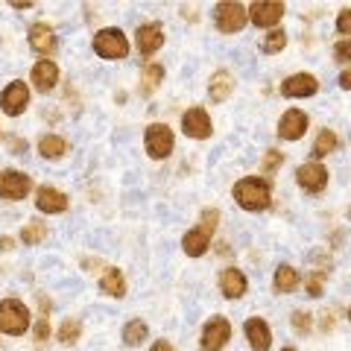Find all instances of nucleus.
Listing matches in <instances>:
<instances>
[{
	"label": "nucleus",
	"mask_w": 351,
	"mask_h": 351,
	"mask_svg": "<svg viewBox=\"0 0 351 351\" xmlns=\"http://www.w3.org/2000/svg\"><path fill=\"white\" fill-rule=\"evenodd\" d=\"M269 196H272L269 182L258 179V176H249V179H240L234 184V199L246 211H263L269 205Z\"/></svg>",
	"instance_id": "nucleus-1"
},
{
	"label": "nucleus",
	"mask_w": 351,
	"mask_h": 351,
	"mask_svg": "<svg viewBox=\"0 0 351 351\" xmlns=\"http://www.w3.org/2000/svg\"><path fill=\"white\" fill-rule=\"evenodd\" d=\"M217 219H219V214L214 211V208H208V211L202 214V219H199V226L191 228V232L184 234L182 246H184V252H188L191 258H199L202 252L211 246V234H214V228H217Z\"/></svg>",
	"instance_id": "nucleus-2"
},
{
	"label": "nucleus",
	"mask_w": 351,
	"mask_h": 351,
	"mask_svg": "<svg viewBox=\"0 0 351 351\" xmlns=\"http://www.w3.org/2000/svg\"><path fill=\"white\" fill-rule=\"evenodd\" d=\"M29 328V311L24 302L18 299H3L0 302V331L21 337Z\"/></svg>",
	"instance_id": "nucleus-3"
},
{
	"label": "nucleus",
	"mask_w": 351,
	"mask_h": 351,
	"mask_svg": "<svg viewBox=\"0 0 351 351\" xmlns=\"http://www.w3.org/2000/svg\"><path fill=\"white\" fill-rule=\"evenodd\" d=\"M94 50L100 53L103 59H123L129 53V41H126V36L120 29L108 27V29H100L94 36Z\"/></svg>",
	"instance_id": "nucleus-4"
},
{
	"label": "nucleus",
	"mask_w": 351,
	"mask_h": 351,
	"mask_svg": "<svg viewBox=\"0 0 351 351\" xmlns=\"http://www.w3.org/2000/svg\"><path fill=\"white\" fill-rule=\"evenodd\" d=\"M144 144H147V152L152 158H167L173 152V132L164 126V123H152L147 126V135H144Z\"/></svg>",
	"instance_id": "nucleus-5"
},
{
	"label": "nucleus",
	"mask_w": 351,
	"mask_h": 351,
	"mask_svg": "<svg viewBox=\"0 0 351 351\" xmlns=\"http://www.w3.org/2000/svg\"><path fill=\"white\" fill-rule=\"evenodd\" d=\"M228 337H232V325L223 316H214V319H208L205 328H202V351H223V346L228 343Z\"/></svg>",
	"instance_id": "nucleus-6"
},
{
	"label": "nucleus",
	"mask_w": 351,
	"mask_h": 351,
	"mask_svg": "<svg viewBox=\"0 0 351 351\" xmlns=\"http://www.w3.org/2000/svg\"><path fill=\"white\" fill-rule=\"evenodd\" d=\"M32 182L27 173H18V170H3L0 173V196L3 199H24V196L29 193Z\"/></svg>",
	"instance_id": "nucleus-7"
},
{
	"label": "nucleus",
	"mask_w": 351,
	"mask_h": 351,
	"mask_svg": "<svg viewBox=\"0 0 351 351\" xmlns=\"http://www.w3.org/2000/svg\"><path fill=\"white\" fill-rule=\"evenodd\" d=\"M281 15H284V3H278V0H272V3H267V0H258V3L249 6L252 24H258V27H263V29L276 27L278 21H281Z\"/></svg>",
	"instance_id": "nucleus-8"
},
{
	"label": "nucleus",
	"mask_w": 351,
	"mask_h": 351,
	"mask_svg": "<svg viewBox=\"0 0 351 351\" xmlns=\"http://www.w3.org/2000/svg\"><path fill=\"white\" fill-rule=\"evenodd\" d=\"M27 103H29V88L24 82H9L3 88V94H0V106H3V112L12 114V117L24 112Z\"/></svg>",
	"instance_id": "nucleus-9"
},
{
	"label": "nucleus",
	"mask_w": 351,
	"mask_h": 351,
	"mask_svg": "<svg viewBox=\"0 0 351 351\" xmlns=\"http://www.w3.org/2000/svg\"><path fill=\"white\" fill-rule=\"evenodd\" d=\"M246 18H249V12H246V6H240V3H219L217 6V27L223 32L243 29Z\"/></svg>",
	"instance_id": "nucleus-10"
},
{
	"label": "nucleus",
	"mask_w": 351,
	"mask_h": 351,
	"mask_svg": "<svg viewBox=\"0 0 351 351\" xmlns=\"http://www.w3.org/2000/svg\"><path fill=\"white\" fill-rule=\"evenodd\" d=\"M295 179H299V184L304 191L319 193V191H325V184H328V170L322 167V164H316V161H307V164H302V167L295 170Z\"/></svg>",
	"instance_id": "nucleus-11"
},
{
	"label": "nucleus",
	"mask_w": 351,
	"mask_h": 351,
	"mask_svg": "<svg viewBox=\"0 0 351 351\" xmlns=\"http://www.w3.org/2000/svg\"><path fill=\"white\" fill-rule=\"evenodd\" d=\"M182 129L188 138H208L211 135V117H208L205 108H191L182 117Z\"/></svg>",
	"instance_id": "nucleus-12"
},
{
	"label": "nucleus",
	"mask_w": 351,
	"mask_h": 351,
	"mask_svg": "<svg viewBox=\"0 0 351 351\" xmlns=\"http://www.w3.org/2000/svg\"><path fill=\"white\" fill-rule=\"evenodd\" d=\"M307 129V114L299 112V108H290V112H284L281 123H278V135L284 141H299Z\"/></svg>",
	"instance_id": "nucleus-13"
},
{
	"label": "nucleus",
	"mask_w": 351,
	"mask_h": 351,
	"mask_svg": "<svg viewBox=\"0 0 351 351\" xmlns=\"http://www.w3.org/2000/svg\"><path fill=\"white\" fill-rule=\"evenodd\" d=\"M319 82H316V76L311 73H293L287 82L281 85V94L284 97H313Z\"/></svg>",
	"instance_id": "nucleus-14"
},
{
	"label": "nucleus",
	"mask_w": 351,
	"mask_h": 351,
	"mask_svg": "<svg viewBox=\"0 0 351 351\" xmlns=\"http://www.w3.org/2000/svg\"><path fill=\"white\" fill-rule=\"evenodd\" d=\"M32 82H36L38 91H50V88L59 82V64L53 59L36 62V68H32Z\"/></svg>",
	"instance_id": "nucleus-15"
},
{
	"label": "nucleus",
	"mask_w": 351,
	"mask_h": 351,
	"mask_svg": "<svg viewBox=\"0 0 351 351\" xmlns=\"http://www.w3.org/2000/svg\"><path fill=\"white\" fill-rule=\"evenodd\" d=\"M161 44H164L161 24H144L138 29V50H141V56H152Z\"/></svg>",
	"instance_id": "nucleus-16"
},
{
	"label": "nucleus",
	"mask_w": 351,
	"mask_h": 351,
	"mask_svg": "<svg viewBox=\"0 0 351 351\" xmlns=\"http://www.w3.org/2000/svg\"><path fill=\"white\" fill-rule=\"evenodd\" d=\"M36 205L41 208L44 214H59L68 208V196L56 188H38L36 191Z\"/></svg>",
	"instance_id": "nucleus-17"
},
{
	"label": "nucleus",
	"mask_w": 351,
	"mask_h": 351,
	"mask_svg": "<svg viewBox=\"0 0 351 351\" xmlns=\"http://www.w3.org/2000/svg\"><path fill=\"white\" fill-rule=\"evenodd\" d=\"M246 337H249L252 351H269L272 334H269V325L263 319H249L246 322Z\"/></svg>",
	"instance_id": "nucleus-18"
},
{
	"label": "nucleus",
	"mask_w": 351,
	"mask_h": 351,
	"mask_svg": "<svg viewBox=\"0 0 351 351\" xmlns=\"http://www.w3.org/2000/svg\"><path fill=\"white\" fill-rule=\"evenodd\" d=\"M219 290H223L226 299H240V295L246 293V276L240 269H226L223 276H219Z\"/></svg>",
	"instance_id": "nucleus-19"
},
{
	"label": "nucleus",
	"mask_w": 351,
	"mask_h": 351,
	"mask_svg": "<svg viewBox=\"0 0 351 351\" xmlns=\"http://www.w3.org/2000/svg\"><path fill=\"white\" fill-rule=\"evenodd\" d=\"M29 44H32V50H38V53H50L56 47V36H53V29L47 24H36L29 29Z\"/></svg>",
	"instance_id": "nucleus-20"
},
{
	"label": "nucleus",
	"mask_w": 351,
	"mask_h": 351,
	"mask_svg": "<svg viewBox=\"0 0 351 351\" xmlns=\"http://www.w3.org/2000/svg\"><path fill=\"white\" fill-rule=\"evenodd\" d=\"M100 287H103V293L114 295V299H120V295H126V281H123V272H120L117 267H108V269L103 272V278H100Z\"/></svg>",
	"instance_id": "nucleus-21"
},
{
	"label": "nucleus",
	"mask_w": 351,
	"mask_h": 351,
	"mask_svg": "<svg viewBox=\"0 0 351 351\" xmlns=\"http://www.w3.org/2000/svg\"><path fill=\"white\" fill-rule=\"evenodd\" d=\"M334 149H337V135H334L331 129H325V132H319V135H316L311 156H313V161H316V158H325L328 152H334Z\"/></svg>",
	"instance_id": "nucleus-22"
},
{
	"label": "nucleus",
	"mask_w": 351,
	"mask_h": 351,
	"mask_svg": "<svg viewBox=\"0 0 351 351\" xmlns=\"http://www.w3.org/2000/svg\"><path fill=\"white\" fill-rule=\"evenodd\" d=\"M232 94V73H226V71H217L211 76V100H226V97Z\"/></svg>",
	"instance_id": "nucleus-23"
},
{
	"label": "nucleus",
	"mask_w": 351,
	"mask_h": 351,
	"mask_svg": "<svg viewBox=\"0 0 351 351\" xmlns=\"http://www.w3.org/2000/svg\"><path fill=\"white\" fill-rule=\"evenodd\" d=\"M295 284H299V272H295L290 263H281V267L276 269V290L278 293H290Z\"/></svg>",
	"instance_id": "nucleus-24"
},
{
	"label": "nucleus",
	"mask_w": 351,
	"mask_h": 351,
	"mask_svg": "<svg viewBox=\"0 0 351 351\" xmlns=\"http://www.w3.org/2000/svg\"><path fill=\"white\" fill-rule=\"evenodd\" d=\"M64 149H68V144H64L59 135H44L38 141V152L44 158H59V156H64Z\"/></svg>",
	"instance_id": "nucleus-25"
},
{
	"label": "nucleus",
	"mask_w": 351,
	"mask_h": 351,
	"mask_svg": "<svg viewBox=\"0 0 351 351\" xmlns=\"http://www.w3.org/2000/svg\"><path fill=\"white\" fill-rule=\"evenodd\" d=\"M161 76H164L161 64H144V71H141V80H144V85H141V91H144V94L156 91L158 82H161Z\"/></svg>",
	"instance_id": "nucleus-26"
},
{
	"label": "nucleus",
	"mask_w": 351,
	"mask_h": 351,
	"mask_svg": "<svg viewBox=\"0 0 351 351\" xmlns=\"http://www.w3.org/2000/svg\"><path fill=\"white\" fill-rule=\"evenodd\" d=\"M123 339H126V346H141V343L147 339V325L141 322V319L126 322V328H123Z\"/></svg>",
	"instance_id": "nucleus-27"
},
{
	"label": "nucleus",
	"mask_w": 351,
	"mask_h": 351,
	"mask_svg": "<svg viewBox=\"0 0 351 351\" xmlns=\"http://www.w3.org/2000/svg\"><path fill=\"white\" fill-rule=\"evenodd\" d=\"M284 44H287V32L284 29H269L267 38L261 41V50L263 53H278V50H284Z\"/></svg>",
	"instance_id": "nucleus-28"
},
{
	"label": "nucleus",
	"mask_w": 351,
	"mask_h": 351,
	"mask_svg": "<svg viewBox=\"0 0 351 351\" xmlns=\"http://www.w3.org/2000/svg\"><path fill=\"white\" fill-rule=\"evenodd\" d=\"M82 334V322L80 319H64L62 325H59V339L62 343H76V337Z\"/></svg>",
	"instance_id": "nucleus-29"
},
{
	"label": "nucleus",
	"mask_w": 351,
	"mask_h": 351,
	"mask_svg": "<svg viewBox=\"0 0 351 351\" xmlns=\"http://www.w3.org/2000/svg\"><path fill=\"white\" fill-rule=\"evenodd\" d=\"M44 234H47V228H44V223H38V219H36V223L24 226V234H21V237H24V243H41Z\"/></svg>",
	"instance_id": "nucleus-30"
},
{
	"label": "nucleus",
	"mask_w": 351,
	"mask_h": 351,
	"mask_svg": "<svg viewBox=\"0 0 351 351\" xmlns=\"http://www.w3.org/2000/svg\"><path fill=\"white\" fill-rule=\"evenodd\" d=\"M281 152L278 149H269L267 156H263V161H261V167H263V173H272V170H278L281 167Z\"/></svg>",
	"instance_id": "nucleus-31"
},
{
	"label": "nucleus",
	"mask_w": 351,
	"mask_h": 351,
	"mask_svg": "<svg viewBox=\"0 0 351 351\" xmlns=\"http://www.w3.org/2000/svg\"><path fill=\"white\" fill-rule=\"evenodd\" d=\"M334 56H337L339 62H351V38L334 44Z\"/></svg>",
	"instance_id": "nucleus-32"
},
{
	"label": "nucleus",
	"mask_w": 351,
	"mask_h": 351,
	"mask_svg": "<svg viewBox=\"0 0 351 351\" xmlns=\"http://www.w3.org/2000/svg\"><path fill=\"white\" fill-rule=\"evenodd\" d=\"M293 325H295V331H299V334H307V331H311V313L299 311L293 316Z\"/></svg>",
	"instance_id": "nucleus-33"
},
{
	"label": "nucleus",
	"mask_w": 351,
	"mask_h": 351,
	"mask_svg": "<svg viewBox=\"0 0 351 351\" xmlns=\"http://www.w3.org/2000/svg\"><path fill=\"white\" fill-rule=\"evenodd\" d=\"M337 29L343 32V36H351V9H343L337 18Z\"/></svg>",
	"instance_id": "nucleus-34"
},
{
	"label": "nucleus",
	"mask_w": 351,
	"mask_h": 351,
	"mask_svg": "<svg viewBox=\"0 0 351 351\" xmlns=\"http://www.w3.org/2000/svg\"><path fill=\"white\" fill-rule=\"evenodd\" d=\"M319 293H322V276L313 272V276L307 278V295H319Z\"/></svg>",
	"instance_id": "nucleus-35"
},
{
	"label": "nucleus",
	"mask_w": 351,
	"mask_h": 351,
	"mask_svg": "<svg viewBox=\"0 0 351 351\" xmlns=\"http://www.w3.org/2000/svg\"><path fill=\"white\" fill-rule=\"evenodd\" d=\"M47 334H50V322H47V316H41L38 325H36V337L38 339H47Z\"/></svg>",
	"instance_id": "nucleus-36"
},
{
	"label": "nucleus",
	"mask_w": 351,
	"mask_h": 351,
	"mask_svg": "<svg viewBox=\"0 0 351 351\" xmlns=\"http://www.w3.org/2000/svg\"><path fill=\"white\" fill-rule=\"evenodd\" d=\"M339 85L346 88V91H351V71H346V73H339Z\"/></svg>",
	"instance_id": "nucleus-37"
},
{
	"label": "nucleus",
	"mask_w": 351,
	"mask_h": 351,
	"mask_svg": "<svg viewBox=\"0 0 351 351\" xmlns=\"http://www.w3.org/2000/svg\"><path fill=\"white\" fill-rule=\"evenodd\" d=\"M12 246H15V237H0V249L3 252H9Z\"/></svg>",
	"instance_id": "nucleus-38"
},
{
	"label": "nucleus",
	"mask_w": 351,
	"mask_h": 351,
	"mask_svg": "<svg viewBox=\"0 0 351 351\" xmlns=\"http://www.w3.org/2000/svg\"><path fill=\"white\" fill-rule=\"evenodd\" d=\"M152 351H173V346L167 343V339H158V343L152 346Z\"/></svg>",
	"instance_id": "nucleus-39"
},
{
	"label": "nucleus",
	"mask_w": 351,
	"mask_h": 351,
	"mask_svg": "<svg viewBox=\"0 0 351 351\" xmlns=\"http://www.w3.org/2000/svg\"><path fill=\"white\" fill-rule=\"evenodd\" d=\"M12 6H15V9H29L32 3H29V0H18V3H12Z\"/></svg>",
	"instance_id": "nucleus-40"
},
{
	"label": "nucleus",
	"mask_w": 351,
	"mask_h": 351,
	"mask_svg": "<svg viewBox=\"0 0 351 351\" xmlns=\"http://www.w3.org/2000/svg\"><path fill=\"white\" fill-rule=\"evenodd\" d=\"M281 351H295V348H281Z\"/></svg>",
	"instance_id": "nucleus-41"
},
{
	"label": "nucleus",
	"mask_w": 351,
	"mask_h": 351,
	"mask_svg": "<svg viewBox=\"0 0 351 351\" xmlns=\"http://www.w3.org/2000/svg\"><path fill=\"white\" fill-rule=\"evenodd\" d=\"M348 319H351V307H348Z\"/></svg>",
	"instance_id": "nucleus-42"
}]
</instances>
